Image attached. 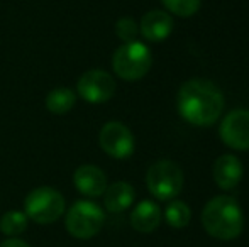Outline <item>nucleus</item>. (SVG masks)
<instances>
[{
    "label": "nucleus",
    "mask_w": 249,
    "mask_h": 247,
    "mask_svg": "<svg viewBox=\"0 0 249 247\" xmlns=\"http://www.w3.org/2000/svg\"><path fill=\"white\" fill-rule=\"evenodd\" d=\"M178 112L187 122L207 127L217 122L224 109L222 92L212 82L195 78L187 82L178 92Z\"/></svg>",
    "instance_id": "1"
},
{
    "label": "nucleus",
    "mask_w": 249,
    "mask_h": 247,
    "mask_svg": "<svg viewBox=\"0 0 249 247\" xmlns=\"http://www.w3.org/2000/svg\"><path fill=\"white\" fill-rule=\"evenodd\" d=\"M202 224L207 234L219 241H232L239 237L244 227L243 210L236 198L215 197L205 205L202 212Z\"/></svg>",
    "instance_id": "2"
},
{
    "label": "nucleus",
    "mask_w": 249,
    "mask_h": 247,
    "mask_svg": "<svg viewBox=\"0 0 249 247\" xmlns=\"http://www.w3.org/2000/svg\"><path fill=\"white\" fill-rule=\"evenodd\" d=\"M153 65V56L148 46L139 41L124 43L112 58V68L119 78L125 82H136L148 75Z\"/></svg>",
    "instance_id": "3"
},
{
    "label": "nucleus",
    "mask_w": 249,
    "mask_h": 247,
    "mask_svg": "<svg viewBox=\"0 0 249 247\" xmlns=\"http://www.w3.org/2000/svg\"><path fill=\"white\" fill-rule=\"evenodd\" d=\"M24 214L36 224H53L65 214V198L58 190L39 186L33 190L24 200Z\"/></svg>",
    "instance_id": "4"
},
{
    "label": "nucleus",
    "mask_w": 249,
    "mask_h": 247,
    "mask_svg": "<svg viewBox=\"0 0 249 247\" xmlns=\"http://www.w3.org/2000/svg\"><path fill=\"white\" fill-rule=\"evenodd\" d=\"M105 222L104 210L93 201L80 200L70 207L65 217V227L76 239H92L100 232Z\"/></svg>",
    "instance_id": "5"
},
{
    "label": "nucleus",
    "mask_w": 249,
    "mask_h": 247,
    "mask_svg": "<svg viewBox=\"0 0 249 247\" xmlns=\"http://www.w3.org/2000/svg\"><path fill=\"white\" fill-rule=\"evenodd\" d=\"M146 185L158 200H171L183 188V173L177 163L163 159L148 169Z\"/></svg>",
    "instance_id": "6"
},
{
    "label": "nucleus",
    "mask_w": 249,
    "mask_h": 247,
    "mask_svg": "<svg viewBox=\"0 0 249 247\" xmlns=\"http://www.w3.org/2000/svg\"><path fill=\"white\" fill-rule=\"evenodd\" d=\"M78 95L90 103H104L115 93V82L104 69H89L76 83Z\"/></svg>",
    "instance_id": "7"
},
{
    "label": "nucleus",
    "mask_w": 249,
    "mask_h": 247,
    "mask_svg": "<svg viewBox=\"0 0 249 247\" xmlns=\"http://www.w3.org/2000/svg\"><path fill=\"white\" fill-rule=\"evenodd\" d=\"M100 148L115 159H125L134 152V135L122 122H107L99 134Z\"/></svg>",
    "instance_id": "8"
},
{
    "label": "nucleus",
    "mask_w": 249,
    "mask_h": 247,
    "mask_svg": "<svg viewBox=\"0 0 249 247\" xmlns=\"http://www.w3.org/2000/svg\"><path fill=\"white\" fill-rule=\"evenodd\" d=\"M220 139L237 151L249 149V110H232L220 124Z\"/></svg>",
    "instance_id": "9"
},
{
    "label": "nucleus",
    "mask_w": 249,
    "mask_h": 247,
    "mask_svg": "<svg viewBox=\"0 0 249 247\" xmlns=\"http://www.w3.org/2000/svg\"><path fill=\"white\" fill-rule=\"evenodd\" d=\"M73 183L82 195L97 198L107 190V176L93 165H82L73 175Z\"/></svg>",
    "instance_id": "10"
},
{
    "label": "nucleus",
    "mask_w": 249,
    "mask_h": 247,
    "mask_svg": "<svg viewBox=\"0 0 249 247\" xmlns=\"http://www.w3.org/2000/svg\"><path fill=\"white\" fill-rule=\"evenodd\" d=\"M171 31H173V20L164 10H151L142 17L139 26V33L151 43L164 41L171 34Z\"/></svg>",
    "instance_id": "11"
},
{
    "label": "nucleus",
    "mask_w": 249,
    "mask_h": 247,
    "mask_svg": "<svg viewBox=\"0 0 249 247\" xmlns=\"http://www.w3.org/2000/svg\"><path fill=\"white\" fill-rule=\"evenodd\" d=\"M212 175L215 183L222 190H232L239 185L241 178H243V165L236 156L224 154L215 159Z\"/></svg>",
    "instance_id": "12"
},
{
    "label": "nucleus",
    "mask_w": 249,
    "mask_h": 247,
    "mask_svg": "<svg viewBox=\"0 0 249 247\" xmlns=\"http://www.w3.org/2000/svg\"><path fill=\"white\" fill-rule=\"evenodd\" d=\"M161 222V210L154 201L142 200L131 214V225L134 231L141 234H149L160 225Z\"/></svg>",
    "instance_id": "13"
},
{
    "label": "nucleus",
    "mask_w": 249,
    "mask_h": 247,
    "mask_svg": "<svg viewBox=\"0 0 249 247\" xmlns=\"http://www.w3.org/2000/svg\"><path fill=\"white\" fill-rule=\"evenodd\" d=\"M134 201V188L125 181H117L104 191V205L112 214L127 210Z\"/></svg>",
    "instance_id": "14"
},
{
    "label": "nucleus",
    "mask_w": 249,
    "mask_h": 247,
    "mask_svg": "<svg viewBox=\"0 0 249 247\" xmlns=\"http://www.w3.org/2000/svg\"><path fill=\"white\" fill-rule=\"evenodd\" d=\"M76 103V93L70 88H54L46 97V109L51 114L63 115L68 114Z\"/></svg>",
    "instance_id": "15"
},
{
    "label": "nucleus",
    "mask_w": 249,
    "mask_h": 247,
    "mask_svg": "<svg viewBox=\"0 0 249 247\" xmlns=\"http://www.w3.org/2000/svg\"><path fill=\"white\" fill-rule=\"evenodd\" d=\"M27 215L24 212L12 210L7 212L2 218H0V231L2 234L9 235V237H17V235L24 234L27 229Z\"/></svg>",
    "instance_id": "16"
},
{
    "label": "nucleus",
    "mask_w": 249,
    "mask_h": 247,
    "mask_svg": "<svg viewBox=\"0 0 249 247\" xmlns=\"http://www.w3.org/2000/svg\"><path fill=\"white\" fill-rule=\"evenodd\" d=\"M164 217H166L168 225H171L173 229H183L190 224L192 212L188 205L183 203V201H171L166 207Z\"/></svg>",
    "instance_id": "17"
},
{
    "label": "nucleus",
    "mask_w": 249,
    "mask_h": 247,
    "mask_svg": "<svg viewBox=\"0 0 249 247\" xmlns=\"http://www.w3.org/2000/svg\"><path fill=\"white\" fill-rule=\"evenodd\" d=\"M171 14L178 17H192L200 9L202 0H161Z\"/></svg>",
    "instance_id": "18"
},
{
    "label": "nucleus",
    "mask_w": 249,
    "mask_h": 247,
    "mask_svg": "<svg viewBox=\"0 0 249 247\" xmlns=\"http://www.w3.org/2000/svg\"><path fill=\"white\" fill-rule=\"evenodd\" d=\"M138 33H139L138 24H136L134 19H131V17H122V19H119L117 24H115V34H117L119 39H122L124 43H132V41H136Z\"/></svg>",
    "instance_id": "19"
},
{
    "label": "nucleus",
    "mask_w": 249,
    "mask_h": 247,
    "mask_svg": "<svg viewBox=\"0 0 249 247\" xmlns=\"http://www.w3.org/2000/svg\"><path fill=\"white\" fill-rule=\"evenodd\" d=\"M0 247H31V246L19 237H9L7 241H3L2 244H0Z\"/></svg>",
    "instance_id": "20"
}]
</instances>
